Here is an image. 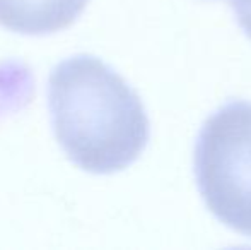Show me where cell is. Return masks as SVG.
Instances as JSON below:
<instances>
[{
    "label": "cell",
    "mask_w": 251,
    "mask_h": 250,
    "mask_svg": "<svg viewBox=\"0 0 251 250\" xmlns=\"http://www.w3.org/2000/svg\"><path fill=\"white\" fill-rule=\"evenodd\" d=\"M193 171L208 211L231 230L251 237V101H229L205 120Z\"/></svg>",
    "instance_id": "2"
},
{
    "label": "cell",
    "mask_w": 251,
    "mask_h": 250,
    "mask_svg": "<svg viewBox=\"0 0 251 250\" xmlns=\"http://www.w3.org/2000/svg\"><path fill=\"white\" fill-rule=\"evenodd\" d=\"M48 107L60 147L89 173L125 170L149 142V117L139 94L93 55H74L53 69Z\"/></svg>",
    "instance_id": "1"
},
{
    "label": "cell",
    "mask_w": 251,
    "mask_h": 250,
    "mask_svg": "<svg viewBox=\"0 0 251 250\" xmlns=\"http://www.w3.org/2000/svg\"><path fill=\"white\" fill-rule=\"evenodd\" d=\"M89 0H0V26L19 34L45 36L72 26Z\"/></svg>",
    "instance_id": "3"
},
{
    "label": "cell",
    "mask_w": 251,
    "mask_h": 250,
    "mask_svg": "<svg viewBox=\"0 0 251 250\" xmlns=\"http://www.w3.org/2000/svg\"><path fill=\"white\" fill-rule=\"evenodd\" d=\"M34 94V76L29 65L19 60L0 62V118L21 111Z\"/></svg>",
    "instance_id": "4"
},
{
    "label": "cell",
    "mask_w": 251,
    "mask_h": 250,
    "mask_svg": "<svg viewBox=\"0 0 251 250\" xmlns=\"http://www.w3.org/2000/svg\"><path fill=\"white\" fill-rule=\"evenodd\" d=\"M231 3L239 26L251 38V0H231Z\"/></svg>",
    "instance_id": "5"
}]
</instances>
